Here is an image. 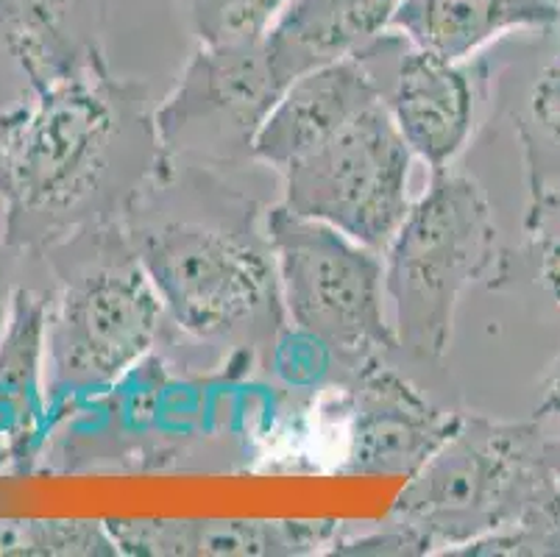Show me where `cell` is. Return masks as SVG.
<instances>
[{
  "label": "cell",
  "instance_id": "7c38bea8",
  "mask_svg": "<svg viewBox=\"0 0 560 557\" xmlns=\"http://www.w3.org/2000/svg\"><path fill=\"white\" fill-rule=\"evenodd\" d=\"M385 104L401 140L430 171H446L475 129V84L460 61L407 45L399 54Z\"/></svg>",
  "mask_w": 560,
  "mask_h": 557
},
{
  "label": "cell",
  "instance_id": "277c9868",
  "mask_svg": "<svg viewBox=\"0 0 560 557\" xmlns=\"http://www.w3.org/2000/svg\"><path fill=\"white\" fill-rule=\"evenodd\" d=\"M265 240L290 321L351 368V376L399 349L382 304L385 263L380 252L282 204L265 214Z\"/></svg>",
  "mask_w": 560,
  "mask_h": 557
},
{
  "label": "cell",
  "instance_id": "e0dca14e",
  "mask_svg": "<svg viewBox=\"0 0 560 557\" xmlns=\"http://www.w3.org/2000/svg\"><path fill=\"white\" fill-rule=\"evenodd\" d=\"M0 555L115 557L106 521H0Z\"/></svg>",
  "mask_w": 560,
  "mask_h": 557
},
{
  "label": "cell",
  "instance_id": "d4e9b609",
  "mask_svg": "<svg viewBox=\"0 0 560 557\" xmlns=\"http://www.w3.org/2000/svg\"><path fill=\"white\" fill-rule=\"evenodd\" d=\"M547 460H549V468H552L555 477H558L560 483V438L558 441H549L547 438Z\"/></svg>",
  "mask_w": 560,
  "mask_h": 557
},
{
  "label": "cell",
  "instance_id": "9a60e30c",
  "mask_svg": "<svg viewBox=\"0 0 560 557\" xmlns=\"http://www.w3.org/2000/svg\"><path fill=\"white\" fill-rule=\"evenodd\" d=\"M560 23V0H399L388 28L412 48L466 61L511 31Z\"/></svg>",
  "mask_w": 560,
  "mask_h": 557
},
{
  "label": "cell",
  "instance_id": "7402d4cb",
  "mask_svg": "<svg viewBox=\"0 0 560 557\" xmlns=\"http://www.w3.org/2000/svg\"><path fill=\"white\" fill-rule=\"evenodd\" d=\"M529 112L538 129L560 142V54L538 73L529 92Z\"/></svg>",
  "mask_w": 560,
  "mask_h": 557
},
{
  "label": "cell",
  "instance_id": "5b68a950",
  "mask_svg": "<svg viewBox=\"0 0 560 557\" xmlns=\"http://www.w3.org/2000/svg\"><path fill=\"white\" fill-rule=\"evenodd\" d=\"M173 324L198 340H223L268 324L279 276L268 240L203 221H162L126 234Z\"/></svg>",
  "mask_w": 560,
  "mask_h": 557
},
{
  "label": "cell",
  "instance_id": "9c48e42d",
  "mask_svg": "<svg viewBox=\"0 0 560 557\" xmlns=\"http://www.w3.org/2000/svg\"><path fill=\"white\" fill-rule=\"evenodd\" d=\"M463 413L435 407L385 362L349 382V438L340 474L412 477L460 427Z\"/></svg>",
  "mask_w": 560,
  "mask_h": 557
},
{
  "label": "cell",
  "instance_id": "44dd1931",
  "mask_svg": "<svg viewBox=\"0 0 560 557\" xmlns=\"http://www.w3.org/2000/svg\"><path fill=\"white\" fill-rule=\"evenodd\" d=\"M327 555H432V546L419 533L388 519L380 533L363 538H338Z\"/></svg>",
  "mask_w": 560,
  "mask_h": 557
},
{
  "label": "cell",
  "instance_id": "2e32d148",
  "mask_svg": "<svg viewBox=\"0 0 560 557\" xmlns=\"http://www.w3.org/2000/svg\"><path fill=\"white\" fill-rule=\"evenodd\" d=\"M0 48L32 86L104 59L90 0H0Z\"/></svg>",
  "mask_w": 560,
  "mask_h": 557
},
{
  "label": "cell",
  "instance_id": "cb8c5ba5",
  "mask_svg": "<svg viewBox=\"0 0 560 557\" xmlns=\"http://www.w3.org/2000/svg\"><path fill=\"white\" fill-rule=\"evenodd\" d=\"M14 290L9 288V274H7V259H3V245H0V329L7 324V315L12 310Z\"/></svg>",
  "mask_w": 560,
  "mask_h": 557
},
{
  "label": "cell",
  "instance_id": "ffe728a7",
  "mask_svg": "<svg viewBox=\"0 0 560 557\" xmlns=\"http://www.w3.org/2000/svg\"><path fill=\"white\" fill-rule=\"evenodd\" d=\"M529 237L538 263V279L560 310V190L536 196L529 212Z\"/></svg>",
  "mask_w": 560,
  "mask_h": 557
},
{
  "label": "cell",
  "instance_id": "4fadbf2b",
  "mask_svg": "<svg viewBox=\"0 0 560 557\" xmlns=\"http://www.w3.org/2000/svg\"><path fill=\"white\" fill-rule=\"evenodd\" d=\"M50 301L18 288L0 329V468L25 472L56 423L45 376Z\"/></svg>",
  "mask_w": 560,
  "mask_h": 557
},
{
  "label": "cell",
  "instance_id": "7a4b0ae2",
  "mask_svg": "<svg viewBox=\"0 0 560 557\" xmlns=\"http://www.w3.org/2000/svg\"><path fill=\"white\" fill-rule=\"evenodd\" d=\"M499 229L486 190L463 173L432 171L385 248V293L396 344L416 360L441 362L471 285L497 274Z\"/></svg>",
  "mask_w": 560,
  "mask_h": 557
},
{
  "label": "cell",
  "instance_id": "52a82bcc",
  "mask_svg": "<svg viewBox=\"0 0 560 557\" xmlns=\"http://www.w3.org/2000/svg\"><path fill=\"white\" fill-rule=\"evenodd\" d=\"M410 165L412 151L382 101L284 167L282 207L385 252L410 209Z\"/></svg>",
  "mask_w": 560,
  "mask_h": 557
},
{
  "label": "cell",
  "instance_id": "3957f363",
  "mask_svg": "<svg viewBox=\"0 0 560 557\" xmlns=\"http://www.w3.org/2000/svg\"><path fill=\"white\" fill-rule=\"evenodd\" d=\"M555 483L541 418L463 416L455 436L407 477L390 521L452 555L505 530Z\"/></svg>",
  "mask_w": 560,
  "mask_h": 557
},
{
  "label": "cell",
  "instance_id": "ba28073f",
  "mask_svg": "<svg viewBox=\"0 0 560 557\" xmlns=\"http://www.w3.org/2000/svg\"><path fill=\"white\" fill-rule=\"evenodd\" d=\"M282 92L265 37L198 45L167 98L151 112L162 171L185 160L201 165L254 160V140Z\"/></svg>",
  "mask_w": 560,
  "mask_h": 557
},
{
  "label": "cell",
  "instance_id": "6da1fadb",
  "mask_svg": "<svg viewBox=\"0 0 560 557\" xmlns=\"http://www.w3.org/2000/svg\"><path fill=\"white\" fill-rule=\"evenodd\" d=\"M34 98L0 115V201L7 240L39 245L93 223L131 167L162 171L154 120L140 90L115 79L106 59L32 86Z\"/></svg>",
  "mask_w": 560,
  "mask_h": 557
},
{
  "label": "cell",
  "instance_id": "603a6c76",
  "mask_svg": "<svg viewBox=\"0 0 560 557\" xmlns=\"http://www.w3.org/2000/svg\"><path fill=\"white\" fill-rule=\"evenodd\" d=\"M538 418H560V357L547 368L541 380V398L536 407Z\"/></svg>",
  "mask_w": 560,
  "mask_h": 557
},
{
  "label": "cell",
  "instance_id": "8fae6325",
  "mask_svg": "<svg viewBox=\"0 0 560 557\" xmlns=\"http://www.w3.org/2000/svg\"><path fill=\"white\" fill-rule=\"evenodd\" d=\"M385 101V86L363 54L307 70L284 86L254 140V160L279 173L332 140L351 120Z\"/></svg>",
  "mask_w": 560,
  "mask_h": 557
},
{
  "label": "cell",
  "instance_id": "5bb4252c",
  "mask_svg": "<svg viewBox=\"0 0 560 557\" xmlns=\"http://www.w3.org/2000/svg\"><path fill=\"white\" fill-rule=\"evenodd\" d=\"M399 0H288L265 34L284 86L307 70L363 54L388 31Z\"/></svg>",
  "mask_w": 560,
  "mask_h": 557
},
{
  "label": "cell",
  "instance_id": "30bf717a",
  "mask_svg": "<svg viewBox=\"0 0 560 557\" xmlns=\"http://www.w3.org/2000/svg\"><path fill=\"white\" fill-rule=\"evenodd\" d=\"M106 527L131 557H304L340 538L338 521L106 519Z\"/></svg>",
  "mask_w": 560,
  "mask_h": 557
},
{
  "label": "cell",
  "instance_id": "8992f818",
  "mask_svg": "<svg viewBox=\"0 0 560 557\" xmlns=\"http://www.w3.org/2000/svg\"><path fill=\"white\" fill-rule=\"evenodd\" d=\"M162 306L131 243L120 257L84 265L68 276L48 306L45 376L50 413H65L104 393L135 368L160 335Z\"/></svg>",
  "mask_w": 560,
  "mask_h": 557
},
{
  "label": "cell",
  "instance_id": "ac0fdd59",
  "mask_svg": "<svg viewBox=\"0 0 560 557\" xmlns=\"http://www.w3.org/2000/svg\"><path fill=\"white\" fill-rule=\"evenodd\" d=\"M560 557V483L529 504L513 524L450 557Z\"/></svg>",
  "mask_w": 560,
  "mask_h": 557
},
{
  "label": "cell",
  "instance_id": "d6986e66",
  "mask_svg": "<svg viewBox=\"0 0 560 557\" xmlns=\"http://www.w3.org/2000/svg\"><path fill=\"white\" fill-rule=\"evenodd\" d=\"M288 0H185L198 45L262 39Z\"/></svg>",
  "mask_w": 560,
  "mask_h": 557
}]
</instances>
